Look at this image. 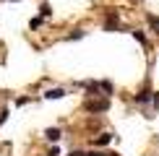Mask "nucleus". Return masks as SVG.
Instances as JSON below:
<instances>
[{
    "instance_id": "1",
    "label": "nucleus",
    "mask_w": 159,
    "mask_h": 156,
    "mask_svg": "<svg viewBox=\"0 0 159 156\" xmlns=\"http://www.w3.org/2000/svg\"><path fill=\"white\" fill-rule=\"evenodd\" d=\"M84 109H86V112H107V109H110V99H107V96H104V99H99V96H97V99H86L84 102Z\"/></svg>"
},
{
    "instance_id": "2",
    "label": "nucleus",
    "mask_w": 159,
    "mask_h": 156,
    "mask_svg": "<svg viewBox=\"0 0 159 156\" xmlns=\"http://www.w3.org/2000/svg\"><path fill=\"white\" fill-rule=\"evenodd\" d=\"M117 24H120V13H117V11H107V16H104V29L115 31Z\"/></svg>"
},
{
    "instance_id": "3",
    "label": "nucleus",
    "mask_w": 159,
    "mask_h": 156,
    "mask_svg": "<svg viewBox=\"0 0 159 156\" xmlns=\"http://www.w3.org/2000/svg\"><path fill=\"white\" fill-rule=\"evenodd\" d=\"M146 24L154 29V34H159V16H154V13H146Z\"/></svg>"
},
{
    "instance_id": "4",
    "label": "nucleus",
    "mask_w": 159,
    "mask_h": 156,
    "mask_svg": "<svg viewBox=\"0 0 159 156\" xmlns=\"http://www.w3.org/2000/svg\"><path fill=\"white\" fill-rule=\"evenodd\" d=\"M60 128H50L47 130V133H44V138H47V141H52V143H55V141H60Z\"/></svg>"
},
{
    "instance_id": "5",
    "label": "nucleus",
    "mask_w": 159,
    "mask_h": 156,
    "mask_svg": "<svg viewBox=\"0 0 159 156\" xmlns=\"http://www.w3.org/2000/svg\"><path fill=\"white\" fill-rule=\"evenodd\" d=\"M110 141H112V133H102V135H97V138H94V146H107Z\"/></svg>"
},
{
    "instance_id": "6",
    "label": "nucleus",
    "mask_w": 159,
    "mask_h": 156,
    "mask_svg": "<svg viewBox=\"0 0 159 156\" xmlns=\"http://www.w3.org/2000/svg\"><path fill=\"white\" fill-rule=\"evenodd\" d=\"M149 99H151V91L149 89H143V91H138V94H136V102L138 104H146Z\"/></svg>"
},
{
    "instance_id": "7",
    "label": "nucleus",
    "mask_w": 159,
    "mask_h": 156,
    "mask_svg": "<svg viewBox=\"0 0 159 156\" xmlns=\"http://www.w3.org/2000/svg\"><path fill=\"white\" fill-rule=\"evenodd\" d=\"M44 96H47V99H60V96H65V91L63 89H50Z\"/></svg>"
},
{
    "instance_id": "8",
    "label": "nucleus",
    "mask_w": 159,
    "mask_h": 156,
    "mask_svg": "<svg viewBox=\"0 0 159 156\" xmlns=\"http://www.w3.org/2000/svg\"><path fill=\"white\" fill-rule=\"evenodd\" d=\"M133 37H136V39H138L141 44H146V34H143L141 29H136V31H133Z\"/></svg>"
},
{
    "instance_id": "9",
    "label": "nucleus",
    "mask_w": 159,
    "mask_h": 156,
    "mask_svg": "<svg viewBox=\"0 0 159 156\" xmlns=\"http://www.w3.org/2000/svg\"><path fill=\"white\" fill-rule=\"evenodd\" d=\"M29 26H31V29H39V26H42V16H37V18H31V24H29Z\"/></svg>"
},
{
    "instance_id": "10",
    "label": "nucleus",
    "mask_w": 159,
    "mask_h": 156,
    "mask_svg": "<svg viewBox=\"0 0 159 156\" xmlns=\"http://www.w3.org/2000/svg\"><path fill=\"white\" fill-rule=\"evenodd\" d=\"M39 13H42V18H44V16H50L52 11H50V5H47V3H42V8H39Z\"/></svg>"
},
{
    "instance_id": "11",
    "label": "nucleus",
    "mask_w": 159,
    "mask_h": 156,
    "mask_svg": "<svg viewBox=\"0 0 159 156\" xmlns=\"http://www.w3.org/2000/svg\"><path fill=\"white\" fill-rule=\"evenodd\" d=\"M99 89H104V91L110 94V91H112V83H110V81H99Z\"/></svg>"
},
{
    "instance_id": "12",
    "label": "nucleus",
    "mask_w": 159,
    "mask_h": 156,
    "mask_svg": "<svg viewBox=\"0 0 159 156\" xmlns=\"http://www.w3.org/2000/svg\"><path fill=\"white\" fill-rule=\"evenodd\" d=\"M5 120H8V109H3V112H0V125H3Z\"/></svg>"
},
{
    "instance_id": "13",
    "label": "nucleus",
    "mask_w": 159,
    "mask_h": 156,
    "mask_svg": "<svg viewBox=\"0 0 159 156\" xmlns=\"http://www.w3.org/2000/svg\"><path fill=\"white\" fill-rule=\"evenodd\" d=\"M86 156H110V154H102V151H89Z\"/></svg>"
},
{
    "instance_id": "14",
    "label": "nucleus",
    "mask_w": 159,
    "mask_h": 156,
    "mask_svg": "<svg viewBox=\"0 0 159 156\" xmlns=\"http://www.w3.org/2000/svg\"><path fill=\"white\" fill-rule=\"evenodd\" d=\"M47 156H60V148H52V151H50Z\"/></svg>"
},
{
    "instance_id": "15",
    "label": "nucleus",
    "mask_w": 159,
    "mask_h": 156,
    "mask_svg": "<svg viewBox=\"0 0 159 156\" xmlns=\"http://www.w3.org/2000/svg\"><path fill=\"white\" fill-rule=\"evenodd\" d=\"M68 156H86V154H84V151H70Z\"/></svg>"
}]
</instances>
